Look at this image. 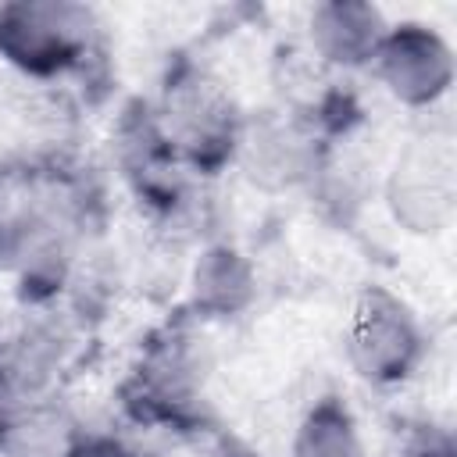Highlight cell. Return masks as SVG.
Segmentation results:
<instances>
[{"label":"cell","instance_id":"6da1fadb","mask_svg":"<svg viewBox=\"0 0 457 457\" xmlns=\"http://www.w3.org/2000/svg\"><path fill=\"white\" fill-rule=\"evenodd\" d=\"M296 457H361L350 418L336 407H318L300 432Z\"/></svg>","mask_w":457,"mask_h":457}]
</instances>
